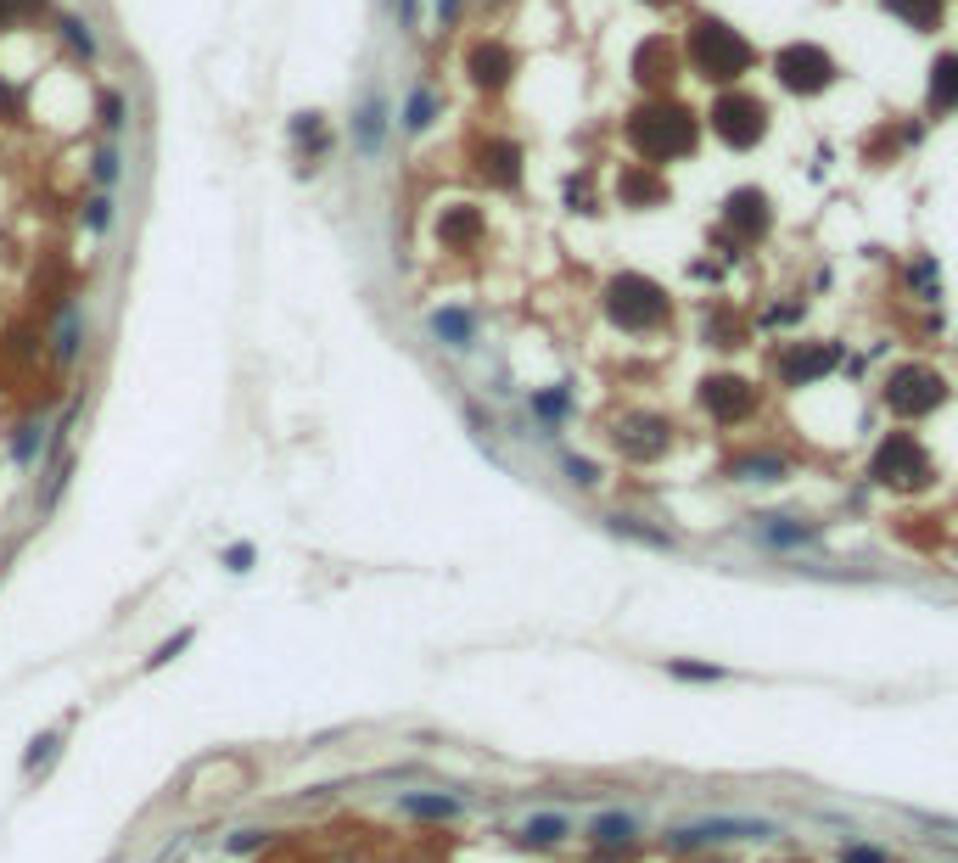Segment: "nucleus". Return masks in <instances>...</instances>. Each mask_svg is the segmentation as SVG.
Here are the masks:
<instances>
[{
    "instance_id": "35",
    "label": "nucleus",
    "mask_w": 958,
    "mask_h": 863,
    "mask_svg": "<svg viewBox=\"0 0 958 863\" xmlns=\"http://www.w3.org/2000/svg\"><path fill=\"white\" fill-rule=\"evenodd\" d=\"M68 477H73V460H57L45 471V488H40V510H57V499L68 494Z\"/></svg>"
},
{
    "instance_id": "26",
    "label": "nucleus",
    "mask_w": 958,
    "mask_h": 863,
    "mask_svg": "<svg viewBox=\"0 0 958 863\" xmlns=\"http://www.w3.org/2000/svg\"><path fill=\"white\" fill-rule=\"evenodd\" d=\"M113 219H118V197H113V191H90L85 208H79V225H85L90 236H107Z\"/></svg>"
},
{
    "instance_id": "50",
    "label": "nucleus",
    "mask_w": 958,
    "mask_h": 863,
    "mask_svg": "<svg viewBox=\"0 0 958 863\" xmlns=\"http://www.w3.org/2000/svg\"><path fill=\"white\" fill-rule=\"evenodd\" d=\"M381 6H393V0H381Z\"/></svg>"
},
{
    "instance_id": "39",
    "label": "nucleus",
    "mask_w": 958,
    "mask_h": 863,
    "mask_svg": "<svg viewBox=\"0 0 958 863\" xmlns=\"http://www.w3.org/2000/svg\"><path fill=\"white\" fill-rule=\"evenodd\" d=\"M253 544H225V550H219V566H225V572H253Z\"/></svg>"
},
{
    "instance_id": "22",
    "label": "nucleus",
    "mask_w": 958,
    "mask_h": 863,
    "mask_svg": "<svg viewBox=\"0 0 958 863\" xmlns=\"http://www.w3.org/2000/svg\"><path fill=\"white\" fill-rule=\"evenodd\" d=\"M437 113H443V96H437V85H432V79H421V85H409L398 124H404L409 135H426V129L437 124Z\"/></svg>"
},
{
    "instance_id": "41",
    "label": "nucleus",
    "mask_w": 958,
    "mask_h": 863,
    "mask_svg": "<svg viewBox=\"0 0 958 863\" xmlns=\"http://www.w3.org/2000/svg\"><path fill=\"white\" fill-rule=\"evenodd\" d=\"M460 6H465V0H437V6H432L437 34H454V29H460Z\"/></svg>"
},
{
    "instance_id": "48",
    "label": "nucleus",
    "mask_w": 958,
    "mask_h": 863,
    "mask_svg": "<svg viewBox=\"0 0 958 863\" xmlns=\"http://www.w3.org/2000/svg\"><path fill=\"white\" fill-rule=\"evenodd\" d=\"M17 12H23V23L29 17H51V0H17Z\"/></svg>"
},
{
    "instance_id": "32",
    "label": "nucleus",
    "mask_w": 958,
    "mask_h": 863,
    "mask_svg": "<svg viewBox=\"0 0 958 863\" xmlns=\"http://www.w3.org/2000/svg\"><path fill=\"white\" fill-rule=\"evenodd\" d=\"M594 841H600V847H628V841H634V819H628V813H600V819H594Z\"/></svg>"
},
{
    "instance_id": "2",
    "label": "nucleus",
    "mask_w": 958,
    "mask_h": 863,
    "mask_svg": "<svg viewBox=\"0 0 958 863\" xmlns=\"http://www.w3.org/2000/svg\"><path fill=\"white\" fill-rule=\"evenodd\" d=\"M684 68L695 73V79H706V85H740L751 68H757V45L746 40V34L734 29V23H723V17H690V29H684Z\"/></svg>"
},
{
    "instance_id": "7",
    "label": "nucleus",
    "mask_w": 958,
    "mask_h": 863,
    "mask_svg": "<svg viewBox=\"0 0 958 863\" xmlns=\"http://www.w3.org/2000/svg\"><path fill=\"white\" fill-rule=\"evenodd\" d=\"M768 230H774V202H768V191L740 185V191L723 197V236H729L734 247H751V241H762Z\"/></svg>"
},
{
    "instance_id": "18",
    "label": "nucleus",
    "mask_w": 958,
    "mask_h": 863,
    "mask_svg": "<svg viewBox=\"0 0 958 863\" xmlns=\"http://www.w3.org/2000/svg\"><path fill=\"white\" fill-rule=\"evenodd\" d=\"M477 163H482V180H494L499 191H516V185H522V146H516V141H505V135L482 141Z\"/></svg>"
},
{
    "instance_id": "30",
    "label": "nucleus",
    "mask_w": 958,
    "mask_h": 863,
    "mask_svg": "<svg viewBox=\"0 0 958 863\" xmlns=\"http://www.w3.org/2000/svg\"><path fill=\"white\" fill-rule=\"evenodd\" d=\"M96 118H101V129H107V141H113V135H124V124H129L124 90H101V96H96Z\"/></svg>"
},
{
    "instance_id": "5",
    "label": "nucleus",
    "mask_w": 958,
    "mask_h": 863,
    "mask_svg": "<svg viewBox=\"0 0 958 863\" xmlns=\"http://www.w3.org/2000/svg\"><path fill=\"white\" fill-rule=\"evenodd\" d=\"M774 79H779L785 96L813 101V96H824V90L835 85V57L813 40H790V45L774 51Z\"/></svg>"
},
{
    "instance_id": "42",
    "label": "nucleus",
    "mask_w": 958,
    "mask_h": 863,
    "mask_svg": "<svg viewBox=\"0 0 958 863\" xmlns=\"http://www.w3.org/2000/svg\"><path fill=\"white\" fill-rule=\"evenodd\" d=\"M667 673H673V679H723V667H701V662H667Z\"/></svg>"
},
{
    "instance_id": "11",
    "label": "nucleus",
    "mask_w": 958,
    "mask_h": 863,
    "mask_svg": "<svg viewBox=\"0 0 958 863\" xmlns=\"http://www.w3.org/2000/svg\"><path fill=\"white\" fill-rule=\"evenodd\" d=\"M874 477L891 482V488H908V482H925L930 477L925 449L914 443V432H891V438L874 449Z\"/></svg>"
},
{
    "instance_id": "45",
    "label": "nucleus",
    "mask_w": 958,
    "mask_h": 863,
    "mask_svg": "<svg viewBox=\"0 0 958 863\" xmlns=\"http://www.w3.org/2000/svg\"><path fill=\"white\" fill-rule=\"evenodd\" d=\"M393 12H398V29H415L421 23V0H393Z\"/></svg>"
},
{
    "instance_id": "27",
    "label": "nucleus",
    "mask_w": 958,
    "mask_h": 863,
    "mask_svg": "<svg viewBox=\"0 0 958 863\" xmlns=\"http://www.w3.org/2000/svg\"><path fill=\"white\" fill-rule=\"evenodd\" d=\"M45 432H51L45 421H23V426H12V460H17V466H40Z\"/></svg>"
},
{
    "instance_id": "14",
    "label": "nucleus",
    "mask_w": 958,
    "mask_h": 863,
    "mask_svg": "<svg viewBox=\"0 0 958 863\" xmlns=\"http://www.w3.org/2000/svg\"><path fill=\"white\" fill-rule=\"evenodd\" d=\"M667 174L656 169V163H622V174H617V202L622 208H634V213H645V208H667Z\"/></svg>"
},
{
    "instance_id": "17",
    "label": "nucleus",
    "mask_w": 958,
    "mask_h": 863,
    "mask_svg": "<svg viewBox=\"0 0 958 863\" xmlns=\"http://www.w3.org/2000/svg\"><path fill=\"white\" fill-rule=\"evenodd\" d=\"M85 331H90L85 303L68 298V303H62V314H57V331H51V365H57V370L79 365V354H85Z\"/></svg>"
},
{
    "instance_id": "24",
    "label": "nucleus",
    "mask_w": 958,
    "mask_h": 863,
    "mask_svg": "<svg viewBox=\"0 0 958 863\" xmlns=\"http://www.w3.org/2000/svg\"><path fill=\"white\" fill-rule=\"evenodd\" d=\"M90 180H96V191H118V180H124V152H118V141H101L96 152H90Z\"/></svg>"
},
{
    "instance_id": "19",
    "label": "nucleus",
    "mask_w": 958,
    "mask_h": 863,
    "mask_svg": "<svg viewBox=\"0 0 958 863\" xmlns=\"http://www.w3.org/2000/svg\"><path fill=\"white\" fill-rule=\"evenodd\" d=\"M729 835H746V841H768L774 835V824H762V819H712V824H684V830H673V841L678 847H695V841H729Z\"/></svg>"
},
{
    "instance_id": "33",
    "label": "nucleus",
    "mask_w": 958,
    "mask_h": 863,
    "mask_svg": "<svg viewBox=\"0 0 958 863\" xmlns=\"http://www.w3.org/2000/svg\"><path fill=\"white\" fill-rule=\"evenodd\" d=\"M57 746H62V729H45V735H34L29 751H23V774H40V768L57 757Z\"/></svg>"
},
{
    "instance_id": "9",
    "label": "nucleus",
    "mask_w": 958,
    "mask_h": 863,
    "mask_svg": "<svg viewBox=\"0 0 958 863\" xmlns=\"http://www.w3.org/2000/svg\"><path fill=\"white\" fill-rule=\"evenodd\" d=\"M353 152L365 157V163H376L381 152H387V135H393V107H387V96H381V85H370L365 96L353 101Z\"/></svg>"
},
{
    "instance_id": "43",
    "label": "nucleus",
    "mask_w": 958,
    "mask_h": 863,
    "mask_svg": "<svg viewBox=\"0 0 958 863\" xmlns=\"http://www.w3.org/2000/svg\"><path fill=\"white\" fill-rule=\"evenodd\" d=\"M566 471H572V482H578V488H594V482H600V471H594L589 460H572V454H566Z\"/></svg>"
},
{
    "instance_id": "25",
    "label": "nucleus",
    "mask_w": 958,
    "mask_h": 863,
    "mask_svg": "<svg viewBox=\"0 0 958 863\" xmlns=\"http://www.w3.org/2000/svg\"><path fill=\"white\" fill-rule=\"evenodd\" d=\"M57 34H62V45H68L79 62H96V29H90V17H57Z\"/></svg>"
},
{
    "instance_id": "34",
    "label": "nucleus",
    "mask_w": 958,
    "mask_h": 863,
    "mask_svg": "<svg viewBox=\"0 0 958 863\" xmlns=\"http://www.w3.org/2000/svg\"><path fill=\"white\" fill-rule=\"evenodd\" d=\"M606 527H611V533H622V538H639V544H650V550H673V538H667V533L639 527V522H628V516H606Z\"/></svg>"
},
{
    "instance_id": "28",
    "label": "nucleus",
    "mask_w": 958,
    "mask_h": 863,
    "mask_svg": "<svg viewBox=\"0 0 958 863\" xmlns=\"http://www.w3.org/2000/svg\"><path fill=\"white\" fill-rule=\"evenodd\" d=\"M729 477L774 482V477H785V460H779V454H740V460H729Z\"/></svg>"
},
{
    "instance_id": "29",
    "label": "nucleus",
    "mask_w": 958,
    "mask_h": 863,
    "mask_svg": "<svg viewBox=\"0 0 958 863\" xmlns=\"http://www.w3.org/2000/svg\"><path fill=\"white\" fill-rule=\"evenodd\" d=\"M908 286H919V292H925L919 303H942V275H936V258H930V253H914V258H908Z\"/></svg>"
},
{
    "instance_id": "36",
    "label": "nucleus",
    "mask_w": 958,
    "mask_h": 863,
    "mask_svg": "<svg viewBox=\"0 0 958 863\" xmlns=\"http://www.w3.org/2000/svg\"><path fill=\"white\" fill-rule=\"evenodd\" d=\"M191 639H197V634H191V628H180V634H174V639H163V645H157V651L146 656V673H157V667H169V662H174V656H180V651H191Z\"/></svg>"
},
{
    "instance_id": "15",
    "label": "nucleus",
    "mask_w": 958,
    "mask_h": 863,
    "mask_svg": "<svg viewBox=\"0 0 958 863\" xmlns=\"http://www.w3.org/2000/svg\"><path fill=\"white\" fill-rule=\"evenodd\" d=\"M482 236H488V219H482L477 202H449V208H437V241H443V253H477Z\"/></svg>"
},
{
    "instance_id": "38",
    "label": "nucleus",
    "mask_w": 958,
    "mask_h": 863,
    "mask_svg": "<svg viewBox=\"0 0 958 863\" xmlns=\"http://www.w3.org/2000/svg\"><path fill=\"white\" fill-rule=\"evenodd\" d=\"M533 404H538V415H544V421H566V415H572V398H566L561 387H555V393H538Z\"/></svg>"
},
{
    "instance_id": "8",
    "label": "nucleus",
    "mask_w": 958,
    "mask_h": 863,
    "mask_svg": "<svg viewBox=\"0 0 958 863\" xmlns=\"http://www.w3.org/2000/svg\"><path fill=\"white\" fill-rule=\"evenodd\" d=\"M516 51H510L505 40H494V34H482V40L465 45V79L482 90V96H499V90H510V79H516Z\"/></svg>"
},
{
    "instance_id": "20",
    "label": "nucleus",
    "mask_w": 958,
    "mask_h": 863,
    "mask_svg": "<svg viewBox=\"0 0 958 863\" xmlns=\"http://www.w3.org/2000/svg\"><path fill=\"white\" fill-rule=\"evenodd\" d=\"M925 107L936 118L958 113V51H942L930 62V90H925Z\"/></svg>"
},
{
    "instance_id": "16",
    "label": "nucleus",
    "mask_w": 958,
    "mask_h": 863,
    "mask_svg": "<svg viewBox=\"0 0 958 863\" xmlns=\"http://www.w3.org/2000/svg\"><path fill=\"white\" fill-rule=\"evenodd\" d=\"M751 404H757V393H751L746 376H706V387H701V410L712 415L718 426L746 421Z\"/></svg>"
},
{
    "instance_id": "44",
    "label": "nucleus",
    "mask_w": 958,
    "mask_h": 863,
    "mask_svg": "<svg viewBox=\"0 0 958 863\" xmlns=\"http://www.w3.org/2000/svg\"><path fill=\"white\" fill-rule=\"evenodd\" d=\"M790 320H802V303H785V309L774 303V309L762 314V326H790Z\"/></svg>"
},
{
    "instance_id": "13",
    "label": "nucleus",
    "mask_w": 958,
    "mask_h": 863,
    "mask_svg": "<svg viewBox=\"0 0 958 863\" xmlns=\"http://www.w3.org/2000/svg\"><path fill=\"white\" fill-rule=\"evenodd\" d=\"M835 359H841L835 342H790L785 354L774 359V370L785 387H807V382H818L824 370H835Z\"/></svg>"
},
{
    "instance_id": "47",
    "label": "nucleus",
    "mask_w": 958,
    "mask_h": 863,
    "mask_svg": "<svg viewBox=\"0 0 958 863\" xmlns=\"http://www.w3.org/2000/svg\"><path fill=\"white\" fill-rule=\"evenodd\" d=\"M23 23V12H17V0H0V34L6 29H17Z\"/></svg>"
},
{
    "instance_id": "51",
    "label": "nucleus",
    "mask_w": 958,
    "mask_h": 863,
    "mask_svg": "<svg viewBox=\"0 0 958 863\" xmlns=\"http://www.w3.org/2000/svg\"><path fill=\"white\" fill-rule=\"evenodd\" d=\"M494 6H505V0H494Z\"/></svg>"
},
{
    "instance_id": "37",
    "label": "nucleus",
    "mask_w": 958,
    "mask_h": 863,
    "mask_svg": "<svg viewBox=\"0 0 958 863\" xmlns=\"http://www.w3.org/2000/svg\"><path fill=\"white\" fill-rule=\"evenodd\" d=\"M561 835H566V819H533L522 830V841H527V847H555Z\"/></svg>"
},
{
    "instance_id": "6",
    "label": "nucleus",
    "mask_w": 958,
    "mask_h": 863,
    "mask_svg": "<svg viewBox=\"0 0 958 863\" xmlns=\"http://www.w3.org/2000/svg\"><path fill=\"white\" fill-rule=\"evenodd\" d=\"M886 404L902 421H919V415L947 404V382L930 365H902V370H891V382H886Z\"/></svg>"
},
{
    "instance_id": "4",
    "label": "nucleus",
    "mask_w": 958,
    "mask_h": 863,
    "mask_svg": "<svg viewBox=\"0 0 958 863\" xmlns=\"http://www.w3.org/2000/svg\"><path fill=\"white\" fill-rule=\"evenodd\" d=\"M706 129H712L729 152H751V146L768 135V101H757L751 90L729 85V90H718V101H712Z\"/></svg>"
},
{
    "instance_id": "31",
    "label": "nucleus",
    "mask_w": 958,
    "mask_h": 863,
    "mask_svg": "<svg viewBox=\"0 0 958 863\" xmlns=\"http://www.w3.org/2000/svg\"><path fill=\"white\" fill-rule=\"evenodd\" d=\"M398 807H404L409 819H454V813H460L454 796H398Z\"/></svg>"
},
{
    "instance_id": "10",
    "label": "nucleus",
    "mask_w": 958,
    "mask_h": 863,
    "mask_svg": "<svg viewBox=\"0 0 958 863\" xmlns=\"http://www.w3.org/2000/svg\"><path fill=\"white\" fill-rule=\"evenodd\" d=\"M678 73H684V45L667 40V34H650V40L634 51V79H639V90H650V96H667V90L678 85Z\"/></svg>"
},
{
    "instance_id": "40",
    "label": "nucleus",
    "mask_w": 958,
    "mask_h": 863,
    "mask_svg": "<svg viewBox=\"0 0 958 863\" xmlns=\"http://www.w3.org/2000/svg\"><path fill=\"white\" fill-rule=\"evenodd\" d=\"M230 852H236V858H247V852H258V847H269V830H236L225 841Z\"/></svg>"
},
{
    "instance_id": "23",
    "label": "nucleus",
    "mask_w": 958,
    "mask_h": 863,
    "mask_svg": "<svg viewBox=\"0 0 958 863\" xmlns=\"http://www.w3.org/2000/svg\"><path fill=\"white\" fill-rule=\"evenodd\" d=\"M880 6L914 34H936L947 23V0H880Z\"/></svg>"
},
{
    "instance_id": "12",
    "label": "nucleus",
    "mask_w": 958,
    "mask_h": 863,
    "mask_svg": "<svg viewBox=\"0 0 958 863\" xmlns=\"http://www.w3.org/2000/svg\"><path fill=\"white\" fill-rule=\"evenodd\" d=\"M286 135H292L297 146H303V157H297V180H314L320 174V163L331 152H337V135H331V124H325V113H292V124H286Z\"/></svg>"
},
{
    "instance_id": "1",
    "label": "nucleus",
    "mask_w": 958,
    "mask_h": 863,
    "mask_svg": "<svg viewBox=\"0 0 958 863\" xmlns=\"http://www.w3.org/2000/svg\"><path fill=\"white\" fill-rule=\"evenodd\" d=\"M622 141H628V152L639 163L667 169V163H678V157H690L701 146V113L673 96H645L634 113L622 118Z\"/></svg>"
},
{
    "instance_id": "21",
    "label": "nucleus",
    "mask_w": 958,
    "mask_h": 863,
    "mask_svg": "<svg viewBox=\"0 0 958 863\" xmlns=\"http://www.w3.org/2000/svg\"><path fill=\"white\" fill-rule=\"evenodd\" d=\"M426 326H432V337L443 342V348H471V342H477V314L460 309V303L432 309V314H426Z\"/></svg>"
},
{
    "instance_id": "46",
    "label": "nucleus",
    "mask_w": 958,
    "mask_h": 863,
    "mask_svg": "<svg viewBox=\"0 0 958 863\" xmlns=\"http://www.w3.org/2000/svg\"><path fill=\"white\" fill-rule=\"evenodd\" d=\"M841 863H886V852H880V847H846Z\"/></svg>"
},
{
    "instance_id": "49",
    "label": "nucleus",
    "mask_w": 958,
    "mask_h": 863,
    "mask_svg": "<svg viewBox=\"0 0 958 863\" xmlns=\"http://www.w3.org/2000/svg\"><path fill=\"white\" fill-rule=\"evenodd\" d=\"M645 6H678V0H645Z\"/></svg>"
},
{
    "instance_id": "3",
    "label": "nucleus",
    "mask_w": 958,
    "mask_h": 863,
    "mask_svg": "<svg viewBox=\"0 0 958 863\" xmlns=\"http://www.w3.org/2000/svg\"><path fill=\"white\" fill-rule=\"evenodd\" d=\"M600 309H606V320L617 331H628V337H645V331H662L667 314H673V303H667V292L650 275H634V269H622V275H611L606 292H600Z\"/></svg>"
}]
</instances>
